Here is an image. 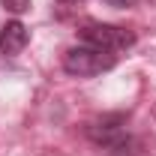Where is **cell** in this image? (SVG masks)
<instances>
[{
  "instance_id": "8992f818",
  "label": "cell",
  "mask_w": 156,
  "mask_h": 156,
  "mask_svg": "<svg viewBox=\"0 0 156 156\" xmlns=\"http://www.w3.org/2000/svg\"><path fill=\"white\" fill-rule=\"evenodd\" d=\"M108 6H114V9H126V6H135L138 0H105Z\"/></svg>"
},
{
  "instance_id": "7a4b0ae2",
  "label": "cell",
  "mask_w": 156,
  "mask_h": 156,
  "mask_svg": "<svg viewBox=\"0 0 156 156\" xmlns=\"http://www.w3.org/2000/svg\"><path fill=\"white\" fill-rule=\"evenodd\" d=\"M78 39L84 45H93V48H102V51H126L135 45V33L129 27H117V24H102V21H87L81 30H78Z\"/></svg>"
},
{
  "instance_id": "3957f363",
  "label": "cell",
  "mask_w": 156,
  "mask_h": 156,
  "mask_svg": "<svg viewBox=\"0 0 156 156\" xmlns=\"http://www.w3.org/2000/svg\"><path fill=\"white\" fill-rule=\"evenodd\" d=\"M84 132H87V138H90L96 147H102V150L108 153V150H114L120 141H126V138L132 135V132H129V114H123V111L102 114V117H96V120H90Z\"/></svg>"
},
{
  "instance_id": "6da1fadb",
  "label": "cell",
  "mask_w": 156,
  "mask_h": 156,
  "mask_svg": "<svg viewBox=\"0 0 156 156\" xmlns=\"http://www.w3.org/2000/svg\"><path fill=\"white\" fill-rule=\"evenodd\" d=\"M117 66V54L111 51H102V48H93V45H72L66 54H63V69L69 75L78 78H90V75H102L108 69Z\"/></svg>"
},
{
  "instance_id": "277c9868",
  "label": "cell",
  "mask_w": 156,
  "mask_h": 156,
  "mask_svg": "<svg viewBox=\"0 0 156 156\" xmlns=\"http://www.w3.org/2000/svg\"><path fill=\"white\" fill-rule=\"evenodd\" d=\"M27 42H30V30L18 18L6 21L0 27V51H3V57H18L21 51L27 48Z\"/></svg>"
},
{
  "instance_id": "52a82bcc",
  "label": "cell",
  "mask_w": 156,
  "mask_h": 156,
  "mask_svg": "<svg viewBox=\"0 0 156 156\" xmlns=\"http://www.w3.org/2000/svg\"><path fill=\"white\" fill-rule=\"evenodd\" d=\"M60 3H78V0H60Z\"/></svg>"
},
{
  "instance_id": "5b68a950",
  "label": "cell",
  "mask_w": 156,
  "mask_h": 156,
  "mask_svg": "<svg viewBox=\"0 0 156 156\" xmlns=\"http://www.w3.org/2000/svg\"><path fill=\"white\" fill-rule=\"evenodd\" d=\"M0 6L6 12H12V15H21V12L30 9V0H0Z\"/></svg>"
}]
</instances>
